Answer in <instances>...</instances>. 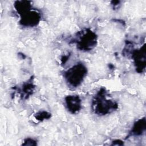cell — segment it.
<instances>
[{"label": "cell", "mask_w": 146, "mask_h": 146, "mask_svg": "<svg viewBox=\"0 0 146 146\" xmlns=\"http://www.w3.org/2000/svg\"><path fill=\"white\" fill-rule=\"evenodd\" d=\"M14 7L20 17L19 24L26 27L36 26L41 19L40 13L33 8L32 2L30 1H16Z\"/></svg>", "instance_id": "6da1fadb"}, {"label": "cell", "mask_w": 146, "mask_h": 146, "mask_svg": "<svg viewBox=\"0 0 146 146\" xmlns=\"http://www.w3.org/2000/svg\"><path fill=\"white\" fill-rule=\"evenodd\" d=\"M107 91L102 88L95 95L92 100L91 108L94 113L99 116L108 115L118 108V104L107 97Z\"/></svg>", "instance_id": "7a4b0ae2"}, {"label": "cell", "mask_w": 146, "mask_h": 146, "mask_svg": "<svg viewBox=\"0 0 146 146\" xmlns=\"http://www.w3.org/2000/svg\"><path fill=\"white\" fill-rule=\"evenodd\" d=\"M98 36L90 29H84L78 31L72 43H75L78 50L82 51H90L96 46Z\"/></svg>", "instance_id": "3957f363"}, {"label": "cell", "mask_w": 146, "mask_h": 146, "mask_svg": "<svg viewBox=\"0 0 146 146\" xmlns=\"http://www.w3.org/2000/svg\"><path fill=\"white\" fill-rule=\"evenodd\" d=\"M87 68L82 62H78L70 67L64 73L66 83L71 87L76 88L83 82L87 74Z\"/></svg>", "instance_id": "277c9868"}, {"label": "cell", "mask_w": 146, "mask_h": 146, "mask_svg": "<svg viewBox=\"0 0 146 146\" xmlns=\"http://www.w3.org/2000/svg\"><path fill=\"white\" fill-rule=\"evenodd\" d=\"M131 56L134 61L136 72L143 73L146 66L145 44H144L139 49L134 50Z\"/></svg>", "instance_id": "5b68a950"}, {"label": "cell", "mask_w": 146, "mask_h": 146, "mask_svg": "<svg viewBox=\"0 0 146 146\" xmlns=\"http://www.w3.org/2000/svg\"><path fill=\"white\" fill-rule=\"evenodd\" d=\"M64 102L67 110L71 114H77L82 109V100L77 95L66 96Z\"/></svg>", "instance_id": "8992f818"}, {"label": "cell", "mask_w": 146, "mask_h": 146, "mask_svg": "<svg viewBox=\"0 0 146 146\" xmlns=\"http://www.w3.org/2000/svg\"><path fill=\"white\" fill-rule=\"evenodd\" d=\"M146 130V119L143 117L136 120L132 126V128L129 132L128 137L130 136H139L143 135Z\"/></svg>", "instance_id": "52a82bcc"}, {"label": "cell", "mask_w": 146, "mask_h": 146, "mask_svg": "<svg viewBox=\"0 0 146 146\" xmlns=\"http://www.w3.org/2000/svg\"><path fill=\"white\" fill-rule=\"evenodd\" d=\"M35 86L33 82L32 78H30L28 81L25 82L20 88V93L22 99H28L30 95H33Z\"/></svg>", "instance_id": "ba28073f"}, {"label": "cell", "mask_w": 146, "mask_h": 146, "mask_svg": "<svg viewBox=\"0 0 146 146\" xmlns=\"http://www.w3.org/2000/svg\"><path fill=\"white\" fill-rule=\"evenodd\" d=\"M51 116V113L46 111H40L34 115L36 120L39 121H43L45 120L49 119Z\"/></svg>", "instance_id": "9c48e42d"}, {"label": "cell", "mask_w": 146, "mask_h": 146, "mask_svg": "<svg viewBox=\"0 0 146 146\" xmlns=\"http://www.w3.org/2000/svg\"><path fill=\"white\" fill-rule=\"evenodd\" d=\"M36 141L30 137L25 139L23 141V143H22L23 145H36Z\"/></svg>", "instance_id": "30bf717a"}, {"label": "cell", "mask_w": 146, "mask_h": 146, "mask_svg": "<svg viewBox=\"0 0 146 146\" xmlns=\"http://www.w3.org/2000/svg\"><path fill=\"white\" fill-rule=\"evenodd\" d=\"M124 143L120 140H115L112 141V145H123Z\"/></svg>", "instance_id": "8fae6325"}, {"label": "cell", "mask_w": 146, "mask_h": 146, "mask_svg": "<svg viewBox=\"0 0 146 146\" xmlns=\"http://www.w3.org/2000/svg\"><path fill=\"white\" fill-rule=\"evenodd\" d=\"M69 56H70V55H64V56L62 58V59H61V62H62V64L66 63V62L67 61V60H68V58H69Z\"/></svg>", "instance_id": "7c38bea8"}, {"label": "cell", "mask_w": 146, "mask_h": 146, "mask_svg": "<svg viewBox=\"0 0 146 146\" xmlns=\"http://www.w3.org/2000/svg\"><path fill=\"white\" fill-rule=\"evenodd\" d=\"M112 5L113 6V9H115L116 6H118V5L120 4V1H112Z\"/></svg>", "instance_id": "4fadbf2b"}]
</instances>
